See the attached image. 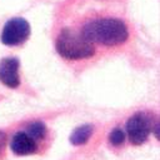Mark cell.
Masks as SVG:
<instances>
[{
  "mask_svg": "<svg viewBox=\"0 0 160 160\" xmlns=\"http://www.w3.org/2000/svg\"><path fill=\"white\" fill-rule=\"evenodd\" d=\"M81 35L90 42L112 46L126 41L129 32L124 21L119 19H98L88 22L82 28Z\"/></svg>",
  "mask_w": 160,
  "mask_h": 160,
  "instance_id": "1",
  "label": "cell"
},
{
  "mask_svg": "<svg viewBox=\"0 0 160 160\" xmlns=\"http://www.w3.org/2000/svg\"><path fill=\"white\" fill-rule=\"evenodd\" d=\"M56 51L65 59L80 60L94 55V45L81 34H76L70 29H62L56 39Z\"/></svg>",
  "mask_w": 160,
  "mask_h": 160,
  "instance_id": "2",
  "label": "cell"
},
{
  "mask_svg": "<svg viewBox=\"0 0 160 160\" xmlns=\"http://www.w3.org/2000/svg\"><path fill=\"white\" fill-rule=\"evenodd\" d=\"M152 129V121L150 116L145 112H138L132 115L126 122V134L130 142L134 145H140L145 142Z\"/></svg>",
  "mask_w": 160,
  "mask_h": 160,
  "instance_id": "3",
  "label": "cell"
},
{
  "mask_svg": "<svg viewBox=\"0 0 160 160\" xmlns=\"http://www.w3.org/2000/svg\"><path fill=\"white\" fill-rule=\"evenodd\" d=\"M30 35V25L22 18L10 19L2 31H1V41L8 46H16L26 41Z\"/></svg>",
  "mask_w": 160,
  "mask_h": 160,
  "instance_id": "4",
  "label": "cell"
},
{
  "mask_svg": "<svg viewBox=\"0 0 160 160\" xmlns=\"http://www.w3.org/2000/svg\"><path fill=\"white\" fill-rule=\"evenodd\" d=\"M20 62L16 58H5L0 61V81L8 88H18L20 85L19 76Z\"/></svg>",
  "mask_w": 160,
  "mask_h": 160,
  "instance_id": "5",
  "label": "cell"
},
{
  "mask_svg": "<svg viewBox=\"0 0 160 160\" xmlns=\"http://www.w3.org/2000/svg\"><path fill=\"white\" fill-rule=\"evenodd\" d=\"M10 148L16 155H30L36 151L38 144L29 134L25 131H19L12 136Z\"/></svg>",
  "mask_w": 160,
  "mask_h": 160,
  "instance_id": "6",
  "label": "cell"
},
{
  "mask_svg": "<svg viewBox=\"0 0 160 160\" xmlns=\"http://www.w3.org/2000/svg\"><path fill=\"white\" fill-rule=\"evenodd\" d=\"M94 132V128L89 124L81 125L79 128H76L71 135H70V142L72 145H84L88 142V140L91 138Z\"/></svg>",
  "mask_w": 160,
  "mask_h": 160,
  "instance_id": "7",
  "label": "cell"
},
{
  "mask_svg": "<svg viewBox=\"0 0 160 160\" xmlns=\"http://www.w3.org/2000/svg\"><path fill=\"white\" fill-rule=\"evenodd\" d=\"M25 132L29 134L38 142V140L44 139V136L46 135V126L42 121H35V122H31L28 125Z\"/></svg>",
  "mask_w": 160,
  "mask_h": 160,
  "instance_id": "8",
  "label": "cell"
},
{
  "mask_svg": "<svg viewBox=\"0 0 160 160\" xmlns=\"http://www.w3.org/2000/svg\"><path fill=\"white\" fill-rule=\"evenodd\" d=\"M124 140H125V131L122 129L115 128V129H112L110 131V134H109V141H110L111 145L119 146V145H121L124 142Z\"/></svg>",
  "mask_w": 160,
  "mask_h": 160,
  "instance_id": "9",
  "label": "cell"
},
{
  "mask_svg": "<svg viewBox=\"0 0 160 160\" xmlns=\"http://www.w3.org/2000/svg\"><path fill=\"white\" fill-rule=\"evenodd\" d=\"M5 141H6V135L2 131H0V152L2 151V149L5 146Z\"/></svg>",
  "mask_w": 160,
  "mask_h": 160,
  "instance_id": "10",
  "label": "cell"
}]
</instances>
